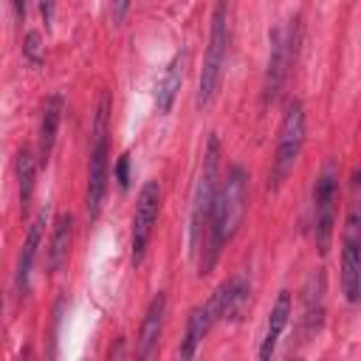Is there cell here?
<instances>
[{
  "label": "cell",
  "mask_w": 361,
  "mask_h": 361,
  "mask_svg": "<svg viewBox=\"0 0 361 361\" xmlns=\"http://www.w3.org/2000/svg\"><path fill=\"white\" fill-rule=\"evenodd\" d=\"M245 206H248V175L243 166H231L226 180L217 186V195H214V209H212V220H209V240L203 245L206 257L200 259V276L212 271L220 248L243 226Z\"/></svg>",
  "instance_id": "obj_1"
},
{
  "label": "cell",
  "mask_w": 361,
  "mask_h": 361,
  "mask_svg": "<svg viewBox=\"0 0 361 361\" xmlns=\"http://www.w3.org/2000/svg\"><path fill=\"white\" fill-rule=\"evenodd\" d=\"M228 0H217L214 11H212V37H209V51L203 59V71H200V85H197V107L206 110L212 104V99L217 96L220 79H223V68H226V54H228Z\"/></svg>",
  "instance_id": "obj_2"
},
{
  "label": "cell",
  "mask_w": 361,
  "mask_h": 361,
  "mask_svg": "<svg viewBox=\"0 0 361 361\" xmlns=\"http://www.w3.org/2000/svg\"><path fill=\"white\" fill-rule=\"evenodd\" d=\"M217 178H220V141H217V135H209V144L203 152V169H200L197 192H195V206H192V248L195 251H200V245H206L214 195L220 186Z\"/></svg>",
  "instance_id": "obj_3"
},
{
  "label": "cell",
  "mask_w": 361,
  "mask_h": 361,
  "mask_svg": "<svg viewBox=\"0 0 361 361\" xmlns=\"http://www.w3.org/2000/svg\"><path fill=\"white\" fill-rule=\"evenodd\" d=\"M107 118H110V93H102L96 121H93V147H90V166H87V217L96 220L104 192H107Z\"/></svg>",
  "instance_id": "obj_4"
},
{
  "label": "cell",
  "mask_w": 361,
  "mask_h": 361,
  "mask_svg": "<svg viewBox=\"0 0 361 361\" xmlns=\"http://www.w3.org/2000/svg\"><path fill=\"white\" fill-rule=\"evenodd\" d=\"M302 144H305V107L299 99H290L282 127H279L276 155H274V166L268 175V192H279V186L285 183V178L290 175V169L302 152Z\"/></svg>",
  "instance_id": "obj_5"
},
{
  "label": "cell",
  "mask_w": 361,
  "mask_h": 361,
  "mask_svg": "<svg viewBox=\"0 0 361 361\" xmlns=\"http://www.w3.org/2000/svg\"><path fill=\"white\" fill-rule=\"evenodd\" d=\"M336 203H338V166L336 161H327L313 189V234L319 254L330 251L333 228H336Z\"/></svg>",
  "instance_id": "obj_6"
},
{
  "label": "cell",
  "mask_w": 361,
  "mask_h": 361,
  "mask_svg": "<svg viewBox=\"0 0 361 361\" xmlns=\"http://www.w3.org/2000/svg\"><path fill=\"white\" fill-rule=\"evenodd\" d=\"M158 209H161V186H158V180H147L138 192V203H135V214H133V262L135 265L144 259V251L152 240Z\"/></svg>",
  "instance_id": "obj_7"
},
{
  "label": "cell",
  "mask_w": 361,
  "mask_h": 361,
  "mask_svg": "<svg viewBox=\"0 0 361 361\" xmlns=\"http://www.w3.org/2000/svg\"><path fill=\"white\" fill-rule=\"evenodd\" d=\"M296 31H299V20H290L288 25V39H282V31L271 34V59H268V73H265V104H271L279 96V87L285 82L290 56H293V45H296Z\"/></svg>",
  "instance_id": "obj_8"
},
{
  "label": "cell",
  "mask_w": 361,
  "mask_h": 361,
  "mask_svg": "<svg viewBox=\"0 0 361 361\" xmlns=\"http://www.w3.org/2000/svg\"><path fill=\"white\" fill-rule=\"evenodd\" d=\"M341 285L347 302H358L361 293V245H358V214L355 209L347 217V234H344V259H341Z\"/></svg>",
  "instance_id": "obj_9"
},
{
  "label": "cell",
  "mask_w": 361,
  "mask_h": 361,
  "mask_svg": "<svg viewBox=\"0 0 361 361\" xmlns=\"http://www.w3.org/2000/svg\"><path fill=\"white\" fill-rule=\"evenodd\" d=\"M164 313H166V296L155 293L152 302L147 305L144 322H141V336H138V355L149 358L161 341V330H164Z\"/></svg>",
  "instance_id": "obj_10"
},
{
  "label": "cell",
  "mask_w": 361,
  "mask_h": 361,
  "mask_svg": "<svg viewBox=\"0 0 361 361\" xmlns=\"http://www.w3.org/2000/svg\"><path fill=\"white\" fill-rule=\"evenodd\" d=\"M62 96L51 93L42 104V121H39V164H48L51 152H54V141H56V130L62 121Z\"/></svg>",
  "instance_id": "obj_11"
},
{
  "label": "cell",
  "mask_w": 361,
  "mask_h": 361,
  "mask_svg": "<svg viewBox=\"0 0 361 361\" xmlns=\"http://www.w3.org/2000/svg\"><path fill=\"white\" fill-rule=\"evenodd\" d=\"M183 65H186V54H175L172 62L164 68V76L158 79V87H155L158 113H169L172 110L175 96L180 90V82H183Z\"/></svg>",
  "instance_id": "obj_12"
},
{
  "label": "cell",
  "mask_w": 361,
  "mask_h": 361,
  "mask_svg": "<svg viewBox=\"0 0 361 361\" xmlns=\"http://www.w3.org/2000/svg\"><path fill=\"white\" fill-rule=\"evenodd\" d=\"M45 220H48V212L42 209L31 228H28V237H25V245H23V254H20V262H17V290L25 293L28 288V276H31V265H34V257H37V248L42 243V228H45Z\"/></svg>",
  "instance_id": "obj_13"
},
{
  "label": "cell",
  "mask_w": 361,
  "mask_h": 361,
  "mask_svg": "<svg viewBox=\"0 0 361 361\" xmlns=\"http://www.w3.org/2000/svg\"><path fill=\"white\" fill-rule=\"evenodd\" d=\"M288 316H290V293L282 290V293L276 296L274 307H271V316H268L265 338H262V347H259V358H262V361L271 358V353H274V347H276V341H279V336H282V330H285V324H288Z\"/></svg>",
  "instance_id": "obj_14"
},
{
  "label": "cell",
  "mask_w": 361,
  "mask_h": 361,
  "mask_svg": "<svg viewBox=\"0 0 361 361\" xmlns=\"http://www.w3.org/2000/svg\"><path fill=\"white\" fill-rule=\"evenodd\" d=\"M212 324H214V322H212L209 305L192 307V313H189V319H186V336H183V341H180V347H178V355H180V358H192V355L197 353V344L206 338V333H209Z\"/></svg>",
  "instance_id": "obj_15"
},
{
  "label": "cell",
  "mask_w": 361,
  "mask_h": 361,
  "mask_svg": "<svg viewBox=\"0 0 361 361\" xmlns=\"http://www.w3.org/2000/svg\"><path fill=\"white\" fill-rule=\"evenodd\" d=\"M324 316V271H316L305 290V330H319Z\"/></svg>",
  "instance_id": "obj_16"
},
{
  "label": "cell",
  "mask_w": 361,
  "mask_h": 361,
  "mask_svg": "<svg viewBox=\"0 0 361 361\" xmlns=\"http://www.w3.org/2000/svg\"><path fill=\"white\" fill-rule=\"evenodd\" d=\"M71 237H73V217L71 214H59V220L54 226V234H51V245H48V268L51 271H59L62 262L68 259Z\"/></svg>",
  "instance_id": "obj_17"
},
{
  "label": "cell",
  "mask_w": 361,
  "mask_h": 361,
  "mask_svg": "<svg viewBox=\"0 0 361 361\" xmlns=\"http://www.w3.org/2000/svg\"><path fill=\"white\" fill-rule=\"evenodd\" d=\"M34 178H37V161L31 149H20L17 155V180H20V203L25 206L34 195Z\"/></svg>",
  "instance_id": "obj_18"
},
{
  "label": "cell",
  "mask_w": 361,
  "mask_h": 361,
  "mask_svg": "<svg viewBox=\"0 0 361 361\" xmlns=\"http://www.w3.org/2000/svg\"><path fill=\"white\" fill-rule=\"evenodd\" d=\"M231 296H234V276H231V279H226V282H223V285L214 290V296H212V302H209V313H212V322L228 319Z\"/></svg>",
  "instance_id": "obj_19"
},
{
  "label": "cell",
  "mask_w": 361,
  "mask_h": 361,
  "mask_svg": "<svg viewBox=\"0 0 361 361\" xmlns=\"http://www.w3.org/2000/svg\"><path fill=\"white\" fill-rule=\"evenodd\" d=\"M248 296H251V288H248V279L243 274L234 276V296H231V307H228V319H240V313L245 310L248 305Z\"/></svg>",
  "instance_id": "obj_20"
},
{
  "label": "cell",
  "mask_w": 361,
  "mask_h": 361,
  "mask_svg": "<svg viewBox=\"0 0 361 361\" xmlns=\"http://www.w3.org/2000/svg\"><path fill=\"white\" fill-rule=\"evenodd\" d=\"M23 54L31 65H42V39H39L37 31H28V37L23 42Z\"/></svg>",
  "instance_id": "obj_21"
},
{
  "label": "cell",
  "mask_w": 361,
  "mask_h": 361,
  "mask_svg": "<svg viewBox=\"0 0 361 361\" xmlns=\"http://www.w3.org/2000/svg\"><path fill=\"white\" fill-rule=\"evenodd\" d=\"M116 180H118V189H127L130 186V155L127 152L116 161Z\"/></svg>",
  "instance_id": "obj_22"
},
{
  "label": "cell",
  "mask_w": 361,
  "mask_h": 361,
  "mask_svg": "<svg viewBox=\"0 0 361 361\" xmlns=\"http://www.w3.org/2000/svg\"><path fill=\"white\" fill-rule=\"evenodd\" d=\"M127 8H130V0H113V23H116V25L124 20Z\"/></svg>",
  "instance_id": "obj_23"
},
{
  "label": "cell",
  "mask_w": 361,
  "mask_h": 361,
  "mask_svg": "<svg viewBox=\"0 0 361 361\" xmlns=\"http://www.w3.org/2000/svg\"><path fill=\"white\" fill-rule=\"evenodd\" d=\"M39 11H42L45 25H51V20H54V0H39Z\"/></svg>",
  "instance_id": "obj_24"
},
{
  "label": "cell",
  "mask_w": 361,
  "mask_h": 361,
  "mask_svg": "<svg viewBox=\"0 0 361 361\" xmlns=\"http://www.w3.org/2000/svg\"><path fill=\"white\" fill-rule=\"evenodd\" d=\"M14 8H17V17H25V3L23 0H14Z\"/></svg>",
  "instance_id": "obj_25"
}]
</instances>
